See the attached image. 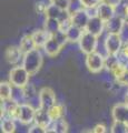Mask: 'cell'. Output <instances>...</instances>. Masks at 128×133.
<instances>
[{
  "instance_id": "1",
  "label": "cell",
  "mask_w": 128,
  "mask_h": 133,
  "mask_svg": "<svg viewBox=\"0 0 128 133\" xmlns=\"http://www.w3.org/2000/svg\"><path fill=\"white\" fill-rule=\"evenodd\" d=\"M41 64H42V55H41L40 50L38 48H36L23 55L22 65L29 72L30 76H34V74H36L39 71V69L41 68Z\"/></svg>"
},
{
  "instance_id": "2",
  "label": "cell",
  "mask_w": 128,
  "mask_h": 133,
  "mask_svg": "<svg viewBox=\"0 0 128 133\" xmlns=\"http://www.w3.org/2000/svg\"><path fill=\"white\" fill-rule=\"evenodd\" d=\"M29 72L25 69L22 64L14 66L9 73V82L14 87H18V88H25L29 83Z\"/></svg>"
},
{
  "instance_id": "3",
  "label": "cell",
  "mask_w": 128,
  "mask_h": 133,
  "mask_svg": "<svg viewBox=\"0 0 128 133\" xmlns=\"http://www.w3.org/2000/svg\"><path fill=\"white\" fill-rule=\"evenodd\" d=\"M36 110L37 109L34 105H31L27 102L21 103V104H18L15 119L18 120L20 123L25 124V125H29V124L34 123V121H35Z\"/></svg>"
},
{
  "instance_id": "4",
  "label": "cell",
  "mask_w": 128,
  "mask_h": 133,
  "mask_svg": "<svg viewBox=\"0 0 128 133\" xmlns=\"http://www.w3.org/2000/svg\"><path fill=\"white\" fill-rule=\"evenodd\" d=\"M78 43H79V48L81 50V52L87 56L89 53H93L96 51L97 43H98V37L90 33L87 30H85Z\"/></svg>"
},
{
  "instance_id": "5",
  "label": "cell",
  "mask_w": 128,
  "mask_h": 133,
  "mask_svg": "<svg viewBox=\"0 0 128 133\" xmlns=\"http://www.w3.org/2000/svg\"><path fill=\"white\" fill-rule=\"evenodd\" d=\"M120 33H108L105 39V50L107 55H118L123 47Z\"/></svg>"
},
{
  "instance_id": "6",
  "label": "cell",
  "mask_w": 128,
  "mask_h": 133,
  "mask_svg": "<svg viewBox=\"0 0 128 133\" xmlns=\"http://www.w3.org/2000/svg\"><path fill=\"white\" fill-rule=\"evenodd\" d=\"M85 62L88 70L93 73H99L105 68V58L96 51L86 56Z\"/></svg>"
},
{
  "instance_id": "7",
  "label": "cell",
  "mask_w": 128,
  "mask_h": 133,
  "mask_svg": "<svg viewBox=\"0 0 128 133\" xmlns=\"http://www.w3.org/2000/svg\"><path fill=\"white\" fill-rule=\"evenodd\" d=\"M39 101H40V108L49 110L50 108L57 103L56 100V94L53 92V90H51L48 87L40 89L39 91Z\"/></svg>"
},
{
  "instance_id": "8",
  "label": "cell",
  "mask_w": 128,
  "mask_h": 133,
  "mask_svg": "<svg viewBox=\"0 0 128 133\" xmlns=\"http://www.w3.org/2000/svg\"><path fill=\"white\" fill-rule=\"evenodd\" d=\"M90 17L88 15L87 10L85 9L84 7H79L78 9L74 10L71 12V22L74 26H77L81 29L86 30V27H87V23L89 21Z\"/></svg>"
},
{
  "instance_id": "9",
  "label": "cell",
  "mask_w": 128,
  "mask_h": 133,
  "mask_svg": "<svg viewBox=\"0 0 128 133\" xmlns=\"http://www.w3.org/2000/svg\"><path fill=\"white\" fill-rule=\"evenodd\" d=\"M125 23L126 19L121 15L116 14L113 18L106 22V30L108 33H121Z\"/></svg>"
},
{
  "instance_id": "10",
  "label": "cell",
  "mask_w": 128,
  "mask_h": 133,
  "mask_svg": "<svg viewBox=\"0 0 128 133\" xmlns=\"http://www.w3.org/2000/svg\"><path fill=\"white\" fill-rule=\"evenodd\" d=\"M104 29H106V22L104 20L99 18L98 16L90 17L89 21L87 23V27H86V30L95 36L99 37L102 33V31H104Z\"/></svg>"
},
{
  "instance_id": "11",
  "label": "cell",
  "mask_w": 128,
  "mask_h": 133,
  "mask_svg": "<svg viewBox=\"0 0 128 133\" xmlns=\"http://www.w3.org/2000/svg\"><path fill=\"white\" fill-rule=\"evenodd\" d=\"M111 115L116 121H121L128 124V104L126 102L115 104L111 110Z\"/></svg>"
},
{
  "instance_id": "12",
  "label": "cell",
  "mask_w": 128,
  "mask_h": 133,
  "mask_svg": "<svg viewBox=\"0 0 128 133\" xmlns=\"http://www.w3.org/2000/svg\"><path fill=\"white\" fill-rule=\"evenodd\" d=\"M96 9H97V16L99 18H101L105 22H107L109 19H111L116 15V7L105 2H100L96 7Z\"/></svg>"
},
{
  "instance_id": "13",
  "label": "cell",
  "mask_w": 128,
  "mask_h": 133,
  "mask_svg": "<svg viewBox=\"0 0 128 133\" xmlns=\"http://www.w3.org/2000/svg\"><path fill=\"white\" fill-rule=\"evenodd\" d=\"M51 121H52V119L50 116V113H49V110L44 109V108H40V107L37 108L34 123L39 124L42 128L47 129L49 127V124L51 123Z\"/></svg>"
},
{
  "instance_id": "14",
  "label": "cell",
  "mask_w": 128,
  "mask_h": 133,
  "mask_svg": "<svg viewBox=\"0 0 128 133\" xmlns=\"http://www.w3.org/2000/svg\"><path fill=\"white\" fill-rule=\"evenodd\" d=\"M5 57H6V60L8 61V63L16 65L20 61V59L23 58V53L19 47H9L6 50Z\"/></svg>"
},
{
  "instance_id": "15",
  "label": "cell",
  "mask_w": 128,
  "mask_h": 133,
  "mask_svg": "<svg viewBox=\"0 0 128 133\" xmlns=\"http://www.w3.org/2000/svg\"><path fill=\"white\" fill-rule=\"evenodd\" d=\"M61 48H63V45L53 38L52 36H50V38L48 39V41L46 42V44L44 45L42 49L45 50V53H46L47 56L52 58V57H56L57 55H58V53L60 52Z\"/></svg>"
},
{
  "instance_id": "16",
  "label": "cell",
  "mask_w": 128,
  "mask_h": 133,
  "mask_svg": "<svg viewBox=\"0 0 128 133\" xmlns=\"http://www.w3.org/2000/svg\"><path fill=\"white\" fill-rule=\"evenodd\" d=\"M68 131V124L65 121L64 118L52 120L49 127L46 129V132H53V133H66Z\"/></svg>"
},
{
  "instance_id": "17",
  "label": "cell",
  "mask_w": 128,
  "mask_h": 133,
  "mask_svg": "<svg viewBox=\"0 0 128 133\" xmlns=\"http://www.w3.org/2000/svg\"><path fill=\"white\" fill-rule=\"evenodd\" d=\"M32 36V39L35 41V44L36 47L40 49V48H44V45L46 44V42L48 41V39L50 38V35L45 30H36L31 33Z\"/></svg>"
},
{
  "instance_id": "18",
  "label": "cell",
  "mask_w": 128,
  "mask_h": 133,
  "mask_svg": "<svg viewBox=\"0 0 128 133\" xmlns=\"http://www.w3.org/2000/svg\"><path fill=\"white\" fill-rule=\"evenodd\" d=\"M84 31H85L84 29L71 24V26L66 30V36H67L69 42H79V40H80Z\"/></svg>"
},
{
  "instance_id": "19",
  "label": "cell",
  "mask_w": 128,
  "mask_h": 133,
  "mask_svg": "<svg viewBox=\"0 0 128 133\" xmlns=\"http://www.w3.org/2000/svg\"><path fill=\"white\" fill-rule=\"evenodd\" d=\"M44 27H45V30H46L50 36H52L53 33H56L57 31L60 30V21L58 19L46 17Z\"/></svg>"
},
{
  "instance_id": "20",
  "label": "cell",
  "mask_w": 128,
  "mask_h": 133,
  "mask_svg": "<svg viewBox=\"0 0 128 133\" xmlns=\"http://www.w3.org/2000/svg\"><path fill=\"white\" fill-rule=\"evenodd\" d=\"M19 48L21 49L22 53L25 55V53L29 52L31 51V50L36 49V44H35V41L34 39H32V36L31 35H26L22 37V39L20 40V44H19Z\"/></svg>"
},
{
  "instance_id": "21",
  "label": "cell",
  "mask_w": 128,
  "mask_h": 133,
  "mask_svg": "<svg viewBox=\"0 0 128 133\" xmlns=\"http://www.w3.org/2000/svg\"><path fill=\"white\" fill-rule=\"evenodd\" d=\"M14 118L9 115H2L1 116V130L5 133H12L16 130V123Z\"/></svg>"
},
{
  "instance_id": "22",
  "label": "cell",
  "mask_w": 128,
  "mask_h": 133,
  "mask_svg": "<svg viewBox=\"0 0 128 133\" xmlns=\"http://www.w3.org/2000/svg\"><path fill=\"white\" fill-rule=\"evenodd\" d=\"M12 90H14V85L10 82H1V84H0V98H1V101L11 100Z\"/></svg>"
},
{
  "instance_id": "23",
  "label": "cell",
  "mask_w": 128,
  "mask_h": 133,
  "mask_svg": "<svg viewBox=\"0 0 128 133\" xmlns=\"http://www.w3.org/2000/svg\"><path fill=\"white\" fill-rule=\"evenodd\" d=\"M49 113H50V116L52 120H57L60 118H64L65 114V107L60 103H56L52 108L49 109Z\"/></svg>"
},
{
  "instance_id": "24",
  "label": "cell",
  "mask_w": 128,
  "mask_h": 133,
  "mask_svg": "<svg viewBox=\"0 0 128 133\" xmlns=\"http://www.w3.org/2000/svg\"><path fill=\"white\" fill-rule=\"evenodd\" d=\"M120 63L117 55H107L105 58V68L108 70L109 72H111L116 66Z\"/></svg>"
},
{
  "instance_id": "25",
  "label": "cell",
  "mask_w": 128,
  "mask_h": 133,
  "mask_svg": "<svg viewBox=\"0 0 128 133\" xmlns=\"http://www.w3.org/2000/svg\"><path fill=\"white\" fill-rule=\"evenodd\" d=\"M117 57L119 59V62L128 68V40H126L125 42L123 43L121 50H120V52L117 55Z\"/></svg>"
},
{
  "instance_id": "26",
  "label": "cell",
  "mask_w": 128,
  "mask_h": 133,
  "mask_svg": "<svg viewBox=\"0 0 128 133\" xmlns=\"http://www.w3.org/2000/svg\"><path fill=\"white\" fill-rule=\"evenodd\" d=\"M110 131L113 133H128V124L125 122L114 120V123L110 128Z\"/></svg>"
},
{
  "instance_id": "27",
  "label": "cell",
  "mask_w": 128,
  "mask_h": 133,
  "mask_svg": "<svg viewBox=\"0 0 128 133\" xmlns=\"http://www.w3.org/2000/svg\"><path fill=\"white\" fill-rule=\"evenodd\" d=\"M50 3H53V5H56L57 7H59L64 10H69L70 6H71V0H55Z\"/></svg>"
},
{
  "instance_id": "28",
  "label": "cell",
  "mask_w": 128,
  "mask_h": 133,
  "mask_svg": "<svg viewBox=\"0 0 128 133\" xmlns=\"http://www.w3.org/2000/svg\"><path fill=\"white\" fill-rule=\"evenodd\" d=\"M100 2H101V0H79L80 6L84 8H95Z\"/></svg>"
},
{
  "instance_id": "29",
  "label": "cell",
  "mask_w": 128,
  "mask_h": 133,
  "mask_svg": "<svg viewBox=\"0 0 128 133\" xmlns=\"http://www.w3.org/2000/svg\"><path fill=\"white\" fill-rule=\"evenodd\" d=\"M28 131H29L30 133H46V129L42 128L41 125H39V124L34 123L29 128V130H28Z\"/></svg>"
},
{
  "instance_id": "30",
  "label": "cell",
  "mask_w": 128,
  "mask_h": 133,
  "mask_svg": "<svg viewBox=\"0 0 128 133\" xmlns=\"http://www.w3.org/2000/svg\"><path fill=\"white\" fill-rule=\"evenodd\" d=\"M49 5V3H48ZM48 5H46L45 2H37L36 5V11L38 12V14H46V10L48 8Z\"/></svg>"
},
{
  "instance_id": "31",
  "label": "cell",
  "mask_w": 128,
  "mask_h": 133,
  "mask_svg": "<svg viewBox=\"0 0 128 133\" xmlns=\"http://www.w3.org/2000/svg\"><path fill=\"white\" fill-rule=\"evenodd\" d=\"M119 84H123V85H127L128 87V69H127V71L124 73V76L120 78V79H118V80H116Z\"/></svg>"
},
{
  "instance_id": "32",
  "label": "cell",
  "mask_w": 128,
  "mask_h": 133,
  "mask_svg": "<svg viewBox=\"0 0 128 133\" xmlns=\"http://www.w3.org/2000/svg\"><path fill=\"white\" fill-rule=\"evenodd\" d=\"M93 132H95V133H105L106 132V127L104 125V124H97V125L93 129Z\"/></svg>"
},
{
  "instance_id": "33",
  "label": "cell",
  "mask_w": 128,
  "mask_h": 133,
  "mask_svg": "<svg viewBox=\"0 0 128 133\" xmlns=\"http://www.w3.org/2000/svg\"><path fill=\"white\" fill-rule=\"evenodd\" d=\"M101 2L108 3V5H111V6H114V7L117 8L121 3V0H101Z\"/></svg>"
},
{
  "instance_id": "34",
  "label": "cell",
  "mask_w": 128,
  "mask_h": 133,
  "mask_svg": "<svg viewBox=\"0 0 128 133\" xmlns=\"http://www.w3.org/2000/svg\"><path fill=\"white\" fill-rule=\"evenodd\" d=\"M125 102L128 104V90H127V92H126V95H125Z\"/></svg>"
},
{
  "instance_id": "35",
  "label": "cell",
  "mask_w": 128,
  "mask_h": 133,
  "mask_svg": "<svg viewBox=\"0 0 128 133\" xmlns=\"http://www.w3.org/2000/svg\"><path fill=\"white\" fill-rule=\"evenodd\" d=\"M126 23H127V27H128V19L126 20Z\"/></svg>"
},
{
  "instance_id": "36",
  "label": "cell",
  "mask_w": 128,
  "mask_h": 133,
  "mask_svg": "<svg viewBox=\"0 0 128 133\" xmlns=\"http://www.w3.org/2000/svg\"><path fill=\"white\" fill-rule=\"evenodd\" d=\"M52 1H55V0H49V2H52Z\"/></svg>"
}]
</instances>
